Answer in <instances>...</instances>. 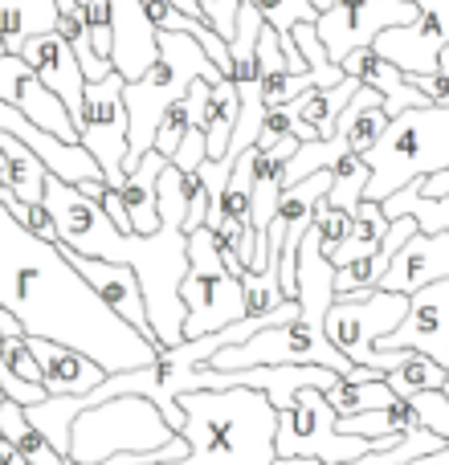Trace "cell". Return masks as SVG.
I'll return each instance as SVG.
<instances>
[{
  "mask_svg": "<svg viewBox=\"0 0 449 465\" xmlns=\"http://www.w3.org/2000/svg\"><path fill=\"white\" fill-rule=\"evenodd\" d=\"M0 306L21 322L25 335L54 339L90 355L106 376L147 368L164 351L86 286L57 241H41L5 204H0Z\"/></svg>",
  "mask_w": 449,
  "mask_h": 465,
  "instance_id": "cell-1",
  "label": "cell"
},
{
  "mask_svg": "<svg viewBox=\"0 0 449 465\" xmlns=\"http://www.w3.org/2000/svg\"><path fill=\"white\" fill-rule=\"evenodd\" d=\"M185 433L188 453L160 465H274L278 409L257 388H209L185 392Z\"/></svg>",
  "mask_w": 449,
  "mask_h": 465,
  "instance_id": "cell-2",
  "label": "cell"
},
{
  "mask_svg": "<svg viewBox=\"0 0 449 465\" xmlns=\"http://www.w3.org/2000/svg\"><path fill=\"white\" fill-rule=\"evenodd\" d=\"M368 188L364 201H388L404 184L449 168V106H413L388 119L384 135L364 152Z\"/></svg>",
  "mask_w": 449,
  "mask_h": 465,
  "instance_id": "cell-3",
  "label": "cell"
},
{
  "mask_svg": "<svg viewBox=\"0 0 449 465\" xmlns=\"http://www.w3.org/2000/svg\"><path fill=\"white\" fill-rule=\"evenodd\" d=\"M196 78L221 82L224 74L209 62V54L196 45V37H188V33H160V57H155V65L144 78L123 86V103H127V119H131L127 172L155 147V131H160L164 111H168Z\"/></svg>",
  "mask_w": 449,
  "mask_h": 465,
  "instance_id": "cell-4",
  "label": "cell"
},
{
  "mask_svg": "<svg viewBox=\"0 0 449 465\" xmlns=\"http://www.w3.org/2000/svg\"><path fill=\"white\" fill-rule=\"evenodd\" d=\"M176 429L164 420L147 396H115L106 404L78 412L70 429V461L95 465L115 453H152L176 441Z\"/></svg>",
  "mask_w": 449,
  "mask_h": 465,
  "instance_id": "cell-5",
  "label": "cell"
},
{
  "mask_svg": "<svg viewBox=\"0 0 449 465\" xmlns=\"http://www.w3.org/2000/svg\"><path fill=\"white\" fill-rule=\"evenodd\" d=\"M409 311V294L393 290H372V294H335L327 311V339L355 363V368L396 371L413 351H380V339L401 327Z\"/></svg>",
  "mask_w": 449,
  "mask_h": 465,
  "instance_id": "cell-6",
  "label": "cell"
},
{
  "mask_svg": "<svg viewBox=\"0 0 449 465\" xmlns=\"http://www.w3.org/2000/svg\"><path fill=\"white\" fill-rule=\"evenodd\" d=\"M372 450H393V445L376 441V437L339 433V417L327 404L323 388H303L290 401V409L278 412V433H274L278 458H314L323 465H347Z\"/></svg>",
  "mask_w": 449,
  "mask_h": 465,
  "instance_id": "cell-7",
  "label": "cell"
},
{
  "mask_svg": "<svg viewBox=\"0 0 449 465\" xmlns=\"http://www.w3.org/2000/svg\"><path fill=\"white\" fill-rule=\"evenodd\" d=\"M123 74H106L98 82H86L82 103L74 111V127H78V143L95 155V163L103 168V180L111 188L123 184L127 176V143H131V119L127 103H123Z\"/></svg>",
  "mask_w": 449,
  "mask_h": 465,
  "instance_id": "cell-8",
  "label": "cell"
},
{
  "mask_svg": "<svg viewBox=\"0 0 449 465\" xmlns=\"http://www.w3.org/2000/svg\"><path fill=\"white\" fill-rule=\"evenodd\" d=\"M413 16H417V0H335V8L319 13L314 29L327 45V57L339 65L352 49L376 45L380 33L409 25Z\"/></svg>",
  "mask_w": 449,
  "mask_h": 465,
  "instance_id": "cell-9",
  "label": "cell"
},
{
  "mask_svg": "<svg viewBox=\"0 0 449 465\" xmlns=\"http://www.w3.org/2000/svg\"><path fill=\"white\" fill-rule=\"evenodd\" d=\"M380 351H421L449 371V278L413 290L401 327L380 339Z\"/></svg>",
  "mask_w": 449,
  "mask_h": 465,
  "instance_id": "cell-10",
  "label": "cell"
},
{
  "mask_svg": "<svg viewBox=\"0 0 449 465\" xmlns=\"http://www.w3.org/2000/svg\"><path fill=\"white\" fill-rule=\"evenodd\" d=\"M449 45V0H417V16L409 25L384 29L376 49L401 74H434Z\"/></svg>",
  "mask_w": 449,
  "mask_h": 465,
  "instance_id": "cell-11",
  "label": "cell"
},
{
  "mask_svg": "<svg viewBox=\"0 0 449 465\" xmlns=\"http://www.w3.org/2000/svg\"><path fill=\"white\" fill-rule=\"evenodd\" d=\"M0 103L21 111L45 135L62 139V143H78V127H74L70 106L29 70V62L21 54H0Z\"/></svg>",
  "mask_w": 449,
  "mask_h": 465,
  "instance_id": "cell-12",
  "label": "cell"
},
{
  "mask_svg": "<svg viewBox=\"0 0 449 465\" xmlns=\"http://www.w3.org/2000/svg\"><path fill=\"white\" fill-rule=\"evenodd\" d=\"M180 298H185V306H188L185 339L213 335V331H224L229 322L245 319L241 278H233V273H185Z\"/></svg>",
  "mask_w": 449,
  "mask_h": 465,
  "instance_id": "cell-13",
  "label": "cell"
},
{
  "mask_svg": "<svg viewBox=\"0 0 449 465\" xmlns=\"http://www.w3.org/2000/svg\"><path fill=\"white\" fill-rule=\"evenodd\" d=\"M62 245V241H57ZM65 257H70V265L86 278V286L95 290L98 298H103L106 306H111L115 314H119L123 322H131V327L139 331V335L155 339L152 335V322H147V302H144V286H139L135 270L131 265H119V262H103V257H86V253H74L70 245H62Z\"/></svg>",
  "mask_w": 449,
  "mask_h": 465,
  "instance_id": "cell-14",
  "label": "cell"
},
{
  "mask_svg": "<svg viewBox=\"0 0 449 465\" xmlns=\"http://www.w3.org/2000/svg\"><path fill=\"white\" fill-rule=\"evenodd\" d=\"M449 278V229L445 232H413L396 257L388 262L380 290H393V294H413V290L429 286V282Z\"/></svg>",
  "mask_w": 449,
  "mask_h": 465,
  "instance_id": "cell-15",
  "label": "cell"
},
{
  "mask_svg": "<svg viewBox=\"0 0 449 465\" xmlns=\"http://www.w3.org/2000/svg\"><path fill=\"white\" fill-rule=\"evenodd\" d=\"M111 65L115 74H123L127 82L144 78L160 57V33L152 29V21L144 16L139 0H111Z\"/></svg>",
  "mask_w": 449,
  "mask_h": 465,
  "instance_id": "cell-16",
  "label": "cell"
},
{
  "mask_svg": "<svg viewBox=\"0 0 449 465\" xmlns=\"http://www.w3.org/2000/svg\"><path fill=\"white\" fill-rule=\"evenodd\" d=\"M0 131L16 135L21 143H29L33 152L41 155V163H45V168L54 172V176H62L65 184H82V180L103 176V168H98L95 155H90L82 143H62V139L45 135V131L33 127V123L25 119L21 111H13L8 103H0Z\"/></svg>",
  "mask_w": 449,
  "mask_h": 465,
  "instance_id": "cell-17",
  "label": "cell"
},
{
  "mask_svg": "<svg viewBox=\"0 0 449 465\" xmlns=\"http://www.w3.org/2000/svg\"><path fill=\"white\" fill-rule=\"evenodd\" d=\"M21 57L29 62V70L37 74V78L45 82L65 106H70V114L78 111L82 90H86V74H82L78 57H74L70 41H65L62 33L54 29V33H37V37H29L21 45Z\"/></svg>",
  "mask_w": 449,
  "mask_h": 465,
  "instance_id": "cell-18",
  "label": "cell"
},
{
  "mask_svg": "<svg viewBox=\"0 0 449 465\" xmlns=\"http://www.w3.org/2000/svg\"><path fill=\"white\" fill-rule=\"evenodd\" d=\"M339 70H344L347 78H355L360 86L376 90V94L384 98V111L393 114V119H396L401 111H413V106H434V103H429V94H421V90L413 86V82L404 78V74L396 70V65L388 62V57L380 54L376 45L352 49V54L339 62Z\"/></svg>",
  "mask_w": 449,
  "mask_h": 465,
  "instance_id": "cell-19",
  "label": "cell"
},
{
  "mask_svg": "<svg viewBox=\"0 0 449 465\" xmlns=\"http://www.w3.org/2000/svg\"><path fill=\"white\" fill-rule=\"evenodd\" d=\"M360 82L355 78H344L339 86H311L303 94H294L286 103L290 111V135L298 143H319V139H331L335 135V123L344 114V106L355 98Z\"/></svg>",
  "mask_w": 449,
  "mask_h": 465,
  "instance_id": "cell-20",
  "label": "cell"
},
{
  "mask_svg": "<svg viewBox=\"0 0 449 465\" xmlns=\"http://www.w3.org/2000/svg\"><path fill=\"white\" fill-rule=\"evenodd\" d=\"M29 347L41 363V384H45L49 396H86L106 380V371L98 368L90 355L74 351V347H65V343L29 335Z\"/></svg>",
  "mask_w": 449,
  "mask_h": 465,
  "instance_id": "cell-21",
  "label": "cell"
},
{
  "mask_svg": "<svg viewBox=\"0 0 449 465\" xmlns=\"http://www.w3.org/2000/svg\"><path fill=\"white\" fill-rule=\"evenodd\" d=\"M164 168H168V155H160L152 147V152H147L144 160L123 176L119 196H123V204H127L131 232H144L147 237V232L160 229V196H155V188H160V172Z\"/></svg>",
  "mask_w": 449,
  "mask_h": 465,
  "instance_id": "cell-22",
  "label": "cell"
},
{
  "mask_svg": "<svg viewBox=\"0 0 449 465\" xmlns=\"http://www.w3.org/2000/svg\"><path fill=\"white\" fill-rule=\"evenodd\" d=\"M57 0H0V41L5 54H21V45L37 33L57 29Z\"/></svg>",
  "mask_w": 449,
  "mask_h": 465,
  "instance_id": "cell-23",
  "label": "cell"
},
{
  "mask_svg": "<svg viewBox=\"0 0 449 465\" xmlns=\"http://www.w3.org/2000/svg\"><path fill=\"white\" fill-rule=\"evenodd\" d=\"M0 152H5V160H8L5 184L13 188L16 201H25V204H41V201H45L49 168L41 163V155L33 152L29 143H21L16 135H8V131H0Z\"/></svg>",
  "mask_w": 449,
  "mask_h": 465,
  "instance_id": "cell-24",
  "label": "cell"
},
{
  "mask_svg": "<svg viewBox=\"0 0 449 465\" xmlns=\"http://www.w3.org/2000/svg\"><path fill=\"white\" fill-rule=\"evenodd\" d=\"M421 429L417 417V404L413 401H393L384 409H372V412H355V417H339V433H352V437H376V441L396 445L404 433Z\"/></svg>",
  "mask_w": 449,
  "mask_h": 465,
  "instance_id": "cell-25",
  "label": "cell"
},
{
  "mask_svg": "<svg viewBox=\"0 0 449 465\" xmlns=\"http://www.w3.org/2000/svg\"><path fill=\"white\" fill-rule=\"evenodd\" d=\"M209 90H213L209 78H196L193 86H188L185 94H180L176 103L164 111L160 131H155V152L172 160V155H176V147H180V139L188 135V127H201L205 106H209Z\"/></svg>",
  "mask_w": 449,
  "mask_h": 465,
  "instance_id": "cell-26",
  "label": "cell"
},
{
  "mask_svg": "<svg viewBox=\"0 0 449 465\" xmlns=\"http://www.w3.org/2000/svg\"><path fill=\"white\" fill-rule=\"evenodd\" d=\"M0 437H5V441L13 445L29 465H62L65 461L62 453L45 441V433H41L37 425H29L25 404L8 401V396H0Z\"/></svg>",
  "mask_w": 449,
  "mask_h": 465,
  "instance_id": "cell-27",
  "label": "cell"
},
{
  "mask_svg": "<svg viewBox=\"0 0 449 465\" xmlns=\"http://www.w3.org/2000/svg\"><path fill=\"white\" fill-rule=\"evenodd\" d=\"M384 232H388L384 209H380L376 201H360L352 213V232L335 245L331 265L339 270V265H352V262H360V257H372L380 249V241H384Z\"/></svg>",
  "mask_w": 449,
  "mask_h": 465,
  "instance_id": "cell-28",
  "label": "cell"
},
{
  "mask_svg": "<svg viewBox=\"0 0 449 465\" xmlns=\"http://www.w3.org/2000/svg\"><path fill=\"white\" fill-rule=\"evenodd\" d=\"M237 86L229 78L213 82L209 90V106H205V119H201V131H205V143H209V160H224L229 152V139H233V127H237Z\"/></svg>",
  "mask_w": 449,
  "mask_h": 465,
  "instance_id": "cell-29",
  "label": "cell"
},
{
  "mask_svg": "<svg viewBox=\"0 0 449 465\" xmlns=\"http://www.w3.org/2000/svg\"><path fill=\"white\" fill-rule=\"evenodd\" d=\"M401 401V396L388 388L384 376L376 380H339L335 388H327V404L335 409V417H355V412H372L384 409V404Z\"/></svg>",
  "mask_w": 449,
  "mask_h": 465,
  "instance_id": "cell-30",
  "label": "cell"
},
{
  "mask_svg": "<svg viewBox=\"0 0 449 465\" xmlns=\"http://www.w3.org/2000/svg\"><path fill=\"white\" fill-rule=\"evenodd\" d=\"M388 221L396 217H413L421 225V232H445L449 229V196L442 201H429V196H417V188L404 184L401 193H393L388 201H380Z\"/></svg>",
  "mask_w": 449,
  "mask_h": 465,
  "instance_id": "cell-31",
  "label": "cell"
},
{
  "mask_svg": "<svg viewBox=\"0 0 449 465\" xmlns=\"http://www.w3.org/2000/svg\"><path fill=\"white\" fill-rule=\"evenodd\" d=\"M445 376L449 371L442 368V363H434L429 355L413 351L409 360H404L396 371H388L384 380L401 401H413V396H421V392H437V388H445Z\"/></svg>",
  "mask_w": 449,
  "mask_h": 465,
  "instance_id": "cell-32",
  "label": "cell"
},
{
  "mask_svg": "<svg viewBox=\"0 0 449 465\" xmlns=\"http://www.w3.org/2000/svg\"><path fill=\"white\" fill-rule=\"evenodd\" d=\"M368 163L364 155H344V160L331 163V193H327V204L335 209H347L355 213V204L364 201V188H368Z\"/></svg>",
  "mask_w": 449,
  "mask_h": 465,
  "instance_id": "cell-33",
  "label": "cell"
},
{
  "mask_svg": "<svg viewBox=\"0 0 449 465\" xmlns=\"http://www.w3.org/2000/svg\"><path fill=\"white\" fill-rule=\"evenodd\" d=\"M249 5H254L257 13H262V21L270 25V29H278L282 37H290L294 25H303V21H319L314 0H249Z\"/></svg>",
  "mask_w": 449,
  "mask_h": 465,
  "instance_id": "cell-34",
  "label": "cell"
},
{
  "mask_svg": "<svg viewBox=\"0 0 449 465\" xmlns=\"http://www.w3.org/2000/svg\"><path fill=\"white\" fill-rule=\"evenodd\" d=\"M241 294H245V314H270L278 311L286 298H282L278 286V273L265 270V273H241Z\"/></svg>",
  "mask_w": 449,
  "mask_h": 465,
  "instance_id": "cell-35",
  "label": "cell"
},
{
  "mask_svg": "<svg viewBox=\"0 0 449 465\" xmlns=\"http://www.w3.org/2000/svg\"><path fill=\"white\" fill-rule=\"evenodd\" d=\"M0 355H5L8 371H13L16 380H25V384H41V363H37V355H33L29 335H25V331L21 335H0Z\"/></svg>",
  "mask_w": 449,
  "mask_h": 465,
  "instance_id": "cell-36",
  "label": "cell"
},
{
  "mask_svg": "<svg viewBox=\"0 0 449 465\" xmlns=\"http://www.w3.org/2000/svg\"><path fill=\"white\" fill-rule=\"evenodd\" d=\"M188 273H229L221 262V241L209 225L188 232Z\"/></svg>",
  "mask_w": 449,
  "mask_h": 465,
  "instance_id": "cell-37",
  "label": "cell"
},
{
  "mask_svg": "<svg viewBox=\"0 0 449 465\" xmlns=\"http://www.w3.org/2000/svg\"><path fill=\"white\" fill-rule=\"evenodd\" d=\"M314 232H319V245H323V253H335V245L339 241L352 232V213L347 209H335V204H327L323 201L319 209H314V225H311Z\"/></svg>",
  "mask_w": 449,
  "mask_h": 465,
  "instance_id": "cell-38",
  "label": "cell"
},
{
  "mask_svg": "<svg viewBox=\"0 0 449 465\" xmlns=\"http://www.w3.org/2000/svg\"><path fill=\"white\" fill-rule=\"evenodd\" d=\"M5 209L13 213V217L21 221V225L29 229V232H37L41 241H62V232H57V221H54V213H49L45 204H25V201H16V196H8Z\"/></svg>",
  "mask_w": 449,
  "mask_h": 465,
  "instance_id": "cell-39",
  "label": "cell"
},
{
  "mask_svg": "<svg viewBox=\"0 0 449 465\" xmlns=\"http://www.w3.org/2000/svg\"><path fill=\"white\" fill-rule=\"evenodd\" d=\"M139 8H144V16L152 21L155 33H193L196 16L180 13L172 0H139Z\"/></svg>",
  "mask_w": 449,
  "mask_h": 465,
  "instance_id": "cell-40",
  "label": "cell"
},
{
  "mask_svg": "<svg viewBox=\"0 0 449 465\" xmlns=\"http://www.w3.org/2000/svg\"><path fill=\"white\" fill-rule=\"evenodd\" d=\"M413 404H417L421 429H429V433H437L442 441H449V396L442 392V388H437V392L413 396Z\"/></svg>",
  "mask_w": 449,
  "mask_h": 465,
  "instance_id": "cell-41",
  "label": "cell"
},
{
  "mask_svg": "<svg viewBox=\"0 0 449 465\" xmlns=\"http://www.w3.org/2000/svg\"><path fill=\"white\" fill-rule=\"evenodd\" d=\"M196 8H201L205 25H209L213 33H221L224 41H233V33H237L241 0H196Z\"/></svg>",
  "mask_w": 449,
  "mask_h": 465,
  "instance_id": "cell-42",
  "label": "cell"
},
{
  "mask_svg": "<svg viewBox=\"0 0 449 465\" xmlns=\"http://www.w3.org/2000/svg\"><path fill=\"white\" fill-rule=\"evenodd\" d=\"M209 160V143H205V131L201 127H188V135L180 139L176 155H172V163H176L180 172H188V176H196V168Z\"/></svg>",
  "mask_w": 449,
  "mask_h": 465,
  "instance_id": "cell-43",
  "label": "cell"
},
{
  "mask_svg": "<svg viewBox=\"0 0 449 465\" xmlns=\"http://www.w3.org/2000/svg\"><path fill=\"white\" fill-rule=\"evenodd\" d=\"M290 135V111L286 106H270L265 111V119H262V131H257V147H274V143H282V139Z\"/></svg>",
  "mask_w": 449,
  "mask_h": 465,
  "instance_id": "cell-44",
  "label": "cell"
},
{
  "mask_svg": "<svg viewBox=\"0 0 449 465\" xmlns=\"http://www.w3.org/2000/svg\"><path fill=\"white\" fill-rule=\"evenodd\" d=\"M106 209V217L115 221V225H119L123 232H131V217H127V204H123V196H119V188H106V196L103 201H98Z\"/></svg>",
  "mask_w": 449,
  "mask_h": 465,
  "instance_id": "cell-45",
  "label": "cell"
},
{
  "mask_svg": "<svg viewBox=\"0 0 449 465\" xmlns=\"http://www.w3.org/2000/svg\"><path fill=\"white\" fill-rule=\"evenodd\" d=\"M409 465H449V441L442 445V450H434V453H421V458H413Z\"/></svg>",
  "mask_w": 449,
  "mask_h": 465,
  "instance_id": "cell-46",
  "label": "cell"
},
{
  "mask_svg": "<svg viewBox=\"0 0 449 465\" xmlns=\"http://www.w3.org/2000/svg\"><path fill=\"white\" fill-rule=\"evenodd\" d=\"M0 465H29V461H25V458H21V453H16V450H13V445H8V441H5V437H0Z\"/></svg>",
  "mask_w": 449,
  "mask_h": 465,
  "instance_id": "cell-47",
  "label": "cell"
},
{
  "mask_svg": "<svg viewBox=\"0 0 449 465\" xmlns=\"http://www.w3.org/2000/svg\"><path fill=\"white\" fill-rule=\"evenodd\" d=\"M274 465H323L314 458H274Z\"/></svg>",
  "mask_w": 449,
  "mask_h": 465,
  "instance_id": "cell-48",
  "label": "cell"
},
{
  "mask_svg": "<svg viewBox=\"0 0 449 465\" xmlns=\"http://www.w3.org/2000/svg\"><path fill=\"white\" fill-rule=\"evenodd\" d=\"M57 8H62V13H78V8H74V0H57Z\"/></svg>",
  "mask_w": 449,
  "mask_h": 465,
  "instance_id": "cell-49",
  "label": "cell"
},
{
  "mask_svg": "<svg viewBox=\"0 0 449 465\" xmlns=\"http://www.w3.org/2000/svg\"><path fill=\"white\" fill-rule=\"evenodd\" d=\"M314 8H319V13H327V8H335V0H314Z\"/></svg>",
  "mask_w": 449,
  "mask_h": 465,
  "instance_id": "cell-50",
  "label": "cell"
},
{
  "mask_svg": "<svg viewBox=\"0 0 449 465\" xmlns=\"http://www.w3.org/2000/svg\"><path fill=\"white\" fill-rule=\"evenodd\" d=\"M442 392H445V396H449V376H445V388H442Z\"/></svg>",
  "mask_w": 449,
  "mask_h": 465,
  "instance_id": "cell-51",
  "label": "cell"
},
{
  "mask_svg": "<svg viewBox=\"0 0 449 465\" xmlns=\"http://www.w3.org/2000/svg\"><path fill=\"white\" fill-rule=\"evenodd\" d=\"M0 54H5V41H0Z\"/></svg>",
  "mask_w": 449,
  "mask_h": 465,
  "instance_id": "cell-52",
  "label": "cell"
},
{
  "mask_svg": "<svg viewBox=\"0 0 449 465\" xmlns=\"http://www.w3.org/2000/svg\"><path fill=\"white\" fill-rule=\"evenodd\" d=\"M0 396H5V392H0Z\"/></svg>",
  "mask_w": 449,
  "mask_h": 465,
  "instance_id": "cell-53",
  "label": "cell"
}]
</instances>
